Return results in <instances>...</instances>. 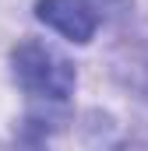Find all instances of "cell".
Segmentation results:
<instances>
[{
  "label": "cell",
  "instance_id": "obj_3",
  "mask_svg": "<svg viewBox=\"0 0 148 151\" xmlns=\"http://www.w3.org/2000/svg\"><path fill=\"white\" fill-rule=\"evenodd\" d=\"M11 151H49L46 148V137H42V127H25L21 134H18V141H14V148Z\"/></svg>",
  "mask_w": 148,
  "mask_h": 151
},
{
  "label": "cell",
  "instance_id": "obj_2",
  "mask_svg": "<svg viewBox=\"0 0 148 151\" xmlns=\"http://www.w3.org/2000/svg\"><path fill=\"white\" fill-rule=\"evenodd\" d=\"M36 18L71 42H92L102 21V11L95 0H39Z\"/></svg>",
  "mask_w": 148,
  "mask_h": 151
},
{
  "label": "cell",
  "instance_id": "obj_4",
  "mask_svg": "<svg viewBox=\"0 0 148 151\" xmlns=\"http://www.w3.org/2000/svg\"><path fill=\"white\" fill-rule=\"evenodd\" d=\"M116 151H148V144H120Z\"/></svg>",
  "mask_w": 148,
  "mask_h": 151
},
{
  "label": "cell",
  "instance_id": "obj_5",
  "mask_svg": "<svg viewBox=\"0 0 148 151\" xmlns=\"http://www.w3.org/2000/svg\"><path fill=\"white\" fill-rule=\"evenodd\" d=\"M145 67H148V63H145Z\"/></svg>",
  "mask_w": 148,
  "mask_h": 151
},
{
  "label": "cell",
  "instance_id": "obj_1",
  "mask_svg": "<svg viewBox=\"0 0 148 151\" xmlns=\"http://www.w3.org/2000/svg\"><path fill=\"white\" fill-rule=\"evenodd\" d=\"M11 70H14V81L28 95L46 99V102H64L74 91V81H78L74 63L42 39H25L14 46Z\"/></svg>",
  "mask_w": 148,
  "mask_h": 151
}]
</instances>
